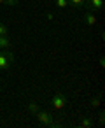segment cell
Here are the masks:
<instances>
[{"label":"cell","instance_id":"1","mask_svg":"<svg viewBox=\"0 0 105 128\" xmlns=\"http://www.w3.org/2000/svg\"><path fill=\"white\" fill-rule=\"evenodd\" d=\"M14 63V54L11 49H0V70H9Z\"/></svg>","mask_w":105,"mask_h":128},{"label":"cell","instance_id":"2","mask_svg":"<svg viewBox=\"0 0 105 128\" xmlns=\"http://www.w3.org/2000/svg\"><path fill=\"white\" fill-rule=\"evenodd\" d=\"M35 118L39 119V123L40 124H44V126H60V123H56L54 121V118H53V114L49 112V110H37L35 112Z\"/></svg>","mask_w":105,"mask_h":128},{"label":"cell","instance_id":"3","mask_svg":"<svg viewBox=\"0 0 105 128\" xmlns=\"http://www.w3.org/2000/svg\"><path fill=\"white\" fill-rule=\"evenodd\" d=\"M51 105L54 107V109H63L65 105H67V95H63L61 91H56L54 95H53V98H51Z\"/></svg>","mask_w":105,"mask_h":128},{"label":"cell","instance_id":"4","mask_svg":"<svg viewBox=\"0 0 105 128\" xmlns=\"http://www.w3.org/2000/svg\"><path fill=\"white\" fill-rule=\"evenodd\" d=\"M86 9L91 11V12H100L103 9V0H86L84 2Z\"/></svg>","mask_w":105,"mask_h":128},{"label":"cell","instance_id":"5","mask_svg":"<svg viewBox=\"0 0 105 128\" xmlns=\"http://www.w3.org/2000/svg\"><path fill=\"white\" fill-rule=\"evenodd\" d=\"M84 21H86V25H88V26H93V25L96 23V16H95V12L88 11V12L84 14Z\"/></svg>","mask_w":105,"mask_h":128},{"label":"cell","instance_id":"6","mask_svg":"<svg viewBox=\"0 0 105 128\" xmlns=\"http://www.w3.org/2000/svg\"><path fill=\"white\" fill-rule=\"evenodd\" d=\"M0 49H11V39H9V35H0Z\"/></svg>","mask_w":105,"mask_h":128},{"label":"cell","instance_id":"7","mask_svg":"<svg viewBox=\"0 0 105 128\" xmlns=\"http://www.w3.org/2000/svg\"><path fill=\"white\" fill-rule=\"evenodd\" d=\"M95 124V119L93 118H82L81 121H79V126L81 128H91Z\"/></svg>","mask_w":105,"mask_h":128},{"label":"cell","instance_id":"8","mask_svg":"<svg viewBox=\"0 0 105 128\" xmlns=\"http://www.w3.org/2000/svg\"><path fill=\"white\" fill-rule=\"evenodd\" d=\"M84 2H86V0H68V4H72V6L77 7V9L84 7Z\"/></svg>","mask_w":105,"mask_h":128},{"label":"cell","instance_id":"9","mask_svg":"<svg viewBox=\"0 0 105 128\" xmlns=\"http://www.w3.org/2000/svg\"><path fill=\"white\" fill-rule=\"evenodd\" d=\"M28 110H30V112H32V114H35V112H37V110H39V104H37V102H33V100H32V102H30V104H28Z\"/></svg>","mask_w":105,"mask_h":128},{"label":"cell","instance_id":"10","mask_svg":"<svg viewBox=\"0 0 105 128\" xmlns=\"http://www.w3.org/2000/svg\"><path fill=\"white\" fill-rule=\"evenodd\" d=\"M0 35H9V28H7V25L2 23V21H0Z\"/></svg>","mask_w":105,"mask_h":128},{"label":"cell","instance_id":"11","mask_svg":"<svg viewBox=\"0 0 105 128\" xmlns=\"http://www.w3.org/2000/svg\"><path fill=\"white\" fill-rule=\"evenodd\" d=\"M56 7H60V9L68 7V0H56Z\"/></svg>","mask_w":105,"mask_h":128},{"label":"cell","instance_id":"12","mask_svg":"<svg viewBox=\"0 0 105 128\" xmlns=\"http://www.w3.org/2000/svg\"><path fill=\"white\" fill-rule=\"evenodd\" d=\"M18 2H19V0H4V6H7V7H14V6H18Z\"/></svg>","mask_w":105,"mask_h":128},{"label":"cell","instance_id":"13","mask_svg":"<svg viewBox=\"0 0 105 128\" xmlns=\"http://www.w3.org/2000/svg\"><path fill=\"white\" fill-rule=\"evenodd\" d=\"M91 105H93V107H100V95L93 96V100H91Z\"/></svg>","mask_w":105,"mask_h":128},{"label":"cell","instance_id":"14","mask_svg":"<svg viewBox=\"0 0 105 128\" xmlns=\"http://www.w3.org/2000/svg\"><path fill=\"white\" fill-rule=\"evenodd\" d=\"M98 124H100V126H103V124H105V114H103V112H100V114H98Z\"/></svg>","mask_w":105,"mask_h":128},{"label":"cell","instance_id":"15","mask_svg":"<svg viewBox=\"0 0 105 128\" xmlns=\"http://www.w3.org/2000/svg\"><path fill=\"white\" fill-rule=\"evenodd\" d=\"M0 6H4V0H0Z\"/></svg>","mask_w":105,"mask_h":128},{"label":"cell","instance_id":"16","mask_svg":"<svg viewBox=\"0 0 105 128\" xmlns=\"http://www.w3.org/2000/svg\"><path fill=\"white\" fill-rule=\"evenodd\" d=\"M0 91H2V88H0Z\"/></svg>","mask_w":105,"mask_h":128}]
</instances>
